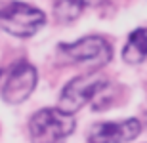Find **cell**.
<instances>
[{
	"mask_svg": "<svg viewBox=\"0 0 147 143\" xmlns=\"http://www.w3.org/2000/svg\"><path fill=\"white\" fill-rule=\"evenodd\" d=\"M44 23L46 15L34 6H29L25 2L0 4V29L11 36L29 38L44 27Z\"/></svg>",
	"mask_w": 147,
	"mask_h": 143,
	"instance_id": "6da1fadb",
	"label": "cell"
},
{
	"mask_svg": "<svg viewBox=\"0 0 147 143\" xmlns=\"http://www.w3.org/2000/svg\"><path fill=\"white\" fill-rule=\"evenodd\" d=\"M75 130L73 115L63 109H40L29 122L33 143H59Z\"/></svg>",
	"mask_w": 147,
	"mask_h": 143,
	"instance_id": "7a4b0ae2",
	"label": "cell"
},
{
	"mask_svg": "<svg viewBox=\"0 0 147 143\" xmlns=\"http://www.w3.org/2000/svg\"><path fill=\"white\" fill-rule=\"evenodd\" d=\"M36 88V69L27 61H17L4 69L0 78V95L8 103H21Z\"/></svg>",
	"mask_w": 147,
	"mask_h": 143,
	"instance_id": "3957f363",
	"label": "cell"
},
{
	"mask_svg": "<svg viewBox=\"0 0 147 143\" xmlns=\"http://www.w3.org/2000/svg\"><path fill=\"white\" fill-rule=\"evenodd\" d=\"M105 86H107V80L99 75H84V77L75 78L61 92L59 109L73 115L78 109H82L92 97H96V94H99Z\"/></svg>",
	"mask_w": 147,
	"mask_h": 143,
	"instance_id": "277c9868",
	"label": "cell"
},
{
	"mask_svg": "<svg viewBox=\"0 0 147 143\" xmlns=\"http://www.w3.org/2000/svg\"><path fill=\"white\" fill-rule=\"evenodd\" d=\"M59 50L69 59L88 67H103L113 57L109 42L101 36H84L73 44H61Z\"/></svg>",
	"mask_w": 147,
	"mask_h": 143,
	"instance_id": "5b68a950",
	"label": "cell"
},
{
	"mask_svg": "<svg viewBox=\"0 0 147 143\" xmlns=\"http://www.w3.org/2000/svg\"><path fill=\"white\" fill-rule=\"evenodd\" d=\"M142 132V124L136 118L119 122H99L92 126L88 134L90 143H128L136 139Z\"/></svg>",
	"mask_w": 147,
	"mask_h": 143,
	"instance_id": "8992f818",
	"label": "cell"
},
{
	"mask_svg": "<svg viewBox=\"0 0 147 143\" xmlns=\"http://www.w3.org/2000/svg\"><path fill=\"white\" fill-rule=\"evenodd\" d=\"M147 57V29H136L128 36L124 50H122V59L130 65H138Z\"/></svg>",
	"mask_w": 147,
	"mask_h": 143,
	"instance_id": "52a82bcc",
	"label": "cell"
},
{
	"mask_svg": "<svg viewBox=\"0 0 147 143\" xmlns=\"http://www.w3.org/2000/svg\"><path fill=\"white\" fill-rule=\"evenodd\" d=\"M84 10V0H55L54 13L57 21L61 23H71L82 13Z\"/></svg>",
	"mask_w": 147,
	"mask_h": 143,
	"instance_id": "ba28073f",
	"label": "cell"
}]
</instances>
